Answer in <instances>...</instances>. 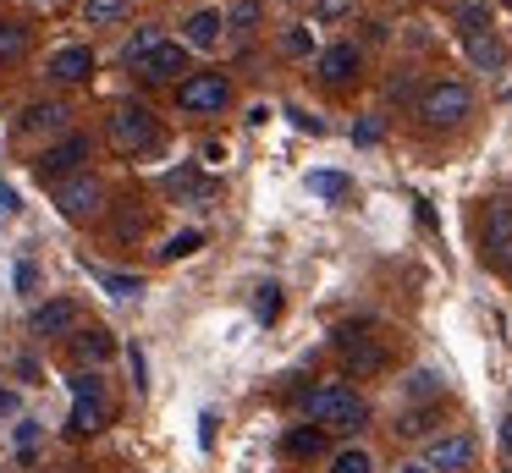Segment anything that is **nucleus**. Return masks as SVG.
Masks as SVG:
<instances>
[{"label":"nucleus","instance_id":"nucleus-39","mask_svg":"<svg viewBox=\"0 0 512 473\" xmlns=\"http://www.w3.org/2000/svg\"><path fill=\"white\" fill-rule=\"evenodd\" d=\"M12 407H17V396L6 391V385H0V413H12Z\"/></svg>","mask_w":512,"mask_h":473},{"label":"nucleus","instance_id":"nucleus-2","mask_svg":"<svg viewBox=\"0 0 512 473\" xmlns=\"http://www.w3.org/2000/svg\"><path fill=\"white\" fill-rule=\"evenodd\" d=\"M105 138L122 154H149L160 143V127H155V116H149V105H116L111 116H105Z\"/></svg>","mask_w":512,"mask_h":473},{"label":"nucleus","instance_id":"nucleus-30","mask_svg":"<svg viewBox=\"0 0 512 473\" xmlns=\"http://www.w3.org/2000/svg\"><path fill=\"white\" fill-rule=\"evenodd\" d=\"M281 50H287V55H314V33L298 22V28H287V33H281Z\"/></svg>","mask_w":512,"mask_h":473},{"label":"nucleus","instance_id":"nucleus-16","mask_svg":"<svg viewBox=\"0 0 512 473\" xmlns=\"http://www.w3.org/2000/svg\"><path fill=\"white\" fill-rule=\"evenodd\" d=\"M463 50H468V61L479 66V72H501L507 66V44L496 39V33H463Z\"/></svg>","mask_w":512,"mask_h":473},{"label":"nucleus","instance_id":"nucleus-10","mask_svg":"<svg viewBox=\"0 0 512 473\" xmlns=\"http://www.w3.org/2000/svg\"><path fill=\"white\" fill-rule=\"evenodd\" d=\"M28 330H34V336H72V330H78V303H72V297H50V303H39L34 314H28Z\"/></svg>","mask_w":512,"mask_h":473},{"label":"nucleus","instance_id":"nucleus-34","mask_svg":"<svg viewBox=\"0 0 512 473\" xmlns=\"http://www.w3.org/2000/svg\"><path fill=\"white\" fill-rule=\"evenodd\" d=\"M402 435H424V429H430V413H402Z\"/></svg>","mask_w":512,"mask_h":473},{"label":"nucleus","instance_id":"nucleus-14","mask_svg":"<svg viewBox=\"0 0 512 473\" xmlns=\"http://www.w3.org/2000/svg\"><path fill=\"white\" fill-rule=\"evenodd\" d=\"M358 66H364V50L347 44V39L331 44V50H320V77H325V83H353Z\"/></svg>","mask_w":512,"mask_h":473},{"label":"nucleus","instance_id":"nucleus-35","mask_svg":"<svg viewBox=\"0 0 512 473\" xmlns=\"http://www.w3.org/2000/svg\"><path fill=\"white\" fill-rule=\"evenodd\" d=\"M353 138H358V143H380V121H358Z\"/></svg>","mask_w":512,"mask_h":473},{"label":"nucleus","instance_id":"nucleus-6","mask_svg":"<svg viewBox=\"0 0 512 473\" xmlns=\"http://www.w3.org/2000/svg\"><path fill=\"white\" fill-rule=\"evenodd\" d=\"M56 204H61V215H67V220H94V215L105 209L100 176H94V171H78V176H67V182H56Z\"/></svg>","mask_w":512,"mask_h":473},{"label":"nucleus","instance_id":"nucleus-42","mask_svg":"<svg viewBox=\"0 0 512 473\" xmlns=\"http://www.w3.org/2000/svg\"><path fill=\"white\" fill-rule=\"evenodd\" d=\"M507 6H512V0H507Z\"/></svg>","mask_w":512,"mask_h":473},{"label":"nucleus","instance_id":"nucleus-32","mask_svg":"<svg viewBox=\"0 0 512 473\" xmlns=\"http://www.w3.org/2000/svg\"><path fill=\"white\" fill-rule=\"evenodd\" d=\"M17 451H23V457H34V451H39V424H34V418L17 424Z\"/></svg>","mask_w":512,"mask_h":473},{"label":"nucleus","instance_id":"nucleus-41","mask_svg":"<svg viewBox=\"0 0 512 473\" xmlns=\"http://www.w3.org/2000/svg\"><path fill=\"white\" fill-rule=\"evenodd\" d=\"M501 473H512V468H501Z\"/></svg>","mask_w":512,"mask_h":473},{"label":"nucleus","instance_id":"nucleus-26","mask_svg":"<svg viewBox=\"0 0 512 473\" xmlns=\"http://www.w3.org/2000/svg\"><path fill=\"white\" fill-rule=\"evenodd\" d=\"M226 28H232V33H254L259 28V0H232V6H226Z\"/></svg>","mask_w":512,"mask_h":473},{"label":"nucleus","instance_id":"nucleus-23","mask_svg":"<svg viewBox=\"0 0 512 473\" xmlns=\"http://www.w3.org/2000/svg\"><path fill=\"white\" fill-rule=\"evenodd\" d=\"M122 17H127V0H83V22L89 28H111Z\"/></svg>","mask_w":512,"mask_h":473},{"label":"nucleus","instance_id":"nucleus-19","mask_svg":"<svg viewBox=\"0 0 512 473\" xmlns=\"http://www.w3.org/2000/svg\"><path fill=\"white\" fill-rule=\"evenodd\" d=\"M28 44H34V33L23 28V22H0V66H12L28 55Z\"/></svg>","mask_w":512,"mask_h":473},{"label":"nucleus","instance_id":"nucleus-37","mask_svg":"<svg viewBox=\"0 0 512 473\" xmlns=\"http://www.w3.org/2000/svg\"><path fill=\"white\" fill-rule=\"evenodd\" d=\"M34 281H39L34 264H17V286H23V292H34Z\"/></svg>","mask_w":512,"mask_h":473},{"label":"nucleus","instance_id":"nucleus-31","mask_svg":"<svg viewBox=\"0 0 512 473\" xmlns=\"http://www.w3.org/2000/svg\"><path fill=\"white\" fill-rule=\"evenodd\" d=\"M314 17H320V22H342V17H353V0H314Z\"/></svg>","mask_w":512,"mask_h":473},{"label":"nucleus","instance_id":"nucleus-13","mask_svg":"<svg viewBox=\"0 0 512 473\" xmlns=\"http://www.w3.org/2000/svg\"><path fill=\"white\" fill-rule=\"evenodd\" d=\"M56 83H83V77L94 72V50L89 44H61L56 55H50V66H45Z\"/></svg>","mask_w":512,"mask_h":473},{"label":"nucleus","instance_id":"nucleus-5","mask_svg":"<svg viewBox=\"0 0 512 473\" xmlns=\"http://www.w3.org/2000/svg\"><path fill=\"white\" fill-rule=\"evenodd\" d=\"M226 99H232V83L221 72H193L177 83V105L188 116H215V110H226Z\"/></svg>","mask_w":512,"mask_h":473},{"label":"nucleus","instance_id":"nucleus-7","mask_svg":"<svg viewBox=\"0 0 512 473\" xmlns=\"http://www.w3.org/2000/svg\"><path fill=\"white\" fill-rule=\"evenodd\" d=\"M479 242H485V259L496 264V270H512V198H490Z\"/></svg>","mask_w":512,"mask_h":473},{"label":"nucleus","instance_id":"nucleus-3","mask_svg":"<svg viewBox=\"0 0 512 473\" xmlns=\"http://www.w3.org/2000/svg\"><path fill=\"white\" fill-rule=\"evenodd\" d=\"M468 110H474V94H468V83H457V77H441V83H430L419 94V116L430 121V127H457Z\"/></svg>","mask_w":512,"mask_h":473},{"label":"nucleus","instance_id":"nucleus-9","mask_svg":"<svg viewBox=\"0 0 512 473\" xmlns=\"http://www.w3.org/2000/svg\"><path fill=\"white\" fill-rule=\"evenodd\" d=\"M424 468H441V473L474 468V440L468 435H435L430 446H424Z\"/></svg>","mask_w":512,"mask_h":473},{"label":"nucleus","instance_id":"nucleus-17","mask_svg":"<svg viewBox=\"0 0 512 473\" xmlns=\"http://www.w3.org/2000/svg\"><path fill=\"white\" fill-rule=\"evenodd\" d=\"M160 44H166V28H160V22H144V28H138L133 39L122 44V61L133 66V72H144V61L160 50Z\"/></svg>","mask_w":512,"mask_h":473},{"label":"nucleus","instance_id":"nucleus-12","mask_svg":"<svg viewBox=\"0 0 512 473\" xmlns=\"http://www.w3.org/2000/svg\"><path fill=\"white\" fill-rule=\"evenodd\" d=\"M226 33H232V28H226V11H215V6L193 11V17L182 22V44H188V50H215Z\"/></svg>","mask_w":512,"mask_h":473},{"label":"nucleus","instance_id":"nucleus-33","mask_svg":"<svg viewBox=\"0 0 512 473\" xmlns=\"http://www.w3.org/2000/svg\"><path fill=\"white\" fill-rule=\"evenodd\" d=\"M435 391H441V374H435V369L413 374V396H435Z\"/></svg>","mask_w":512,"mask_h":473},{"label":"nucleus","instance_id":"nucleus-11","mask_svg":"<svg viewBox=\"0 0 512 473\" xmlns=\"http://www.w3.org/2000/svg\"><path fill=\"white\" fill-rule=\"evenodd\" d=\"M336 347H342V358H347V369H353V374H380V369H386V347H380L375 336L342 330V336H336Z\"/></svg>","mask_w":512,"mask_h":473},{"label":"nucleus","instance_id":"nucleus-8","mask_svg":"<svg viewBox=\"0 0 512 473\" xmlns=\"http://www.w3.org/2000/svg\"><path fill=\"white\" fill-rule=\"evenodd\" d=\"M89 160V132H67L61 143H50L45 154L34 160L39 176H50V182H67V176H78V165Z\"/></svg>","mask_w":512,"mask_h":473},{"label":"nucleus","instance_id":"nucleus-4","mask_svg":"<svg viewBox=\"0 0 512 473\" xmlns=\"http://www.w3.org/2000/svg\"><path fill=\"white\" fill-rule=\"evenodd\" d=\"M105 418H111L105 380L94 369L72 374V429H78V435H94V429H105Z\"/></svg>","mask_w":512,"mask_h":473},{"label":"nucleus","instance_id":"nucleus-1","mask_svg":"<svg viewBox=\"0 0 512 473\" xmlns=\"http://www.w3.org/2000/svg\"><path fill=\"white\" fill-rule=\"evenodd\" d=\"M303 407H309V418L320 429H364L369 424V407H364V396H353L347 385H314L309 396H303Z\"/></svg>","mask_w":512,"mask_h":473},{"label":"nucleus","instance_id":"nucleus-36","mask_svg":"<svg viewBox=\"0 0 512 473\" xmlns=\"http://www.w3.org/2000/svg\"><path fill=\"white\" fill-rule=\"evenodd\" d=\"M287 116H292V121H298V127H303V132H325V121H320V116H303V110H287Z\"/></svg>","mask_w":512,"mask_h":473},{"label":"nucleus","instance_id":"nucleus-40","mask_svg":"<svg viewBox=\"0 0 512 473\" xmlns=\"http://www.w3.org/2000/svg\"><path fill=\"white\" fill-rule=\"evenodd\" d=\"M402 473H430V468H424V462H408V468H402Z\"/></svg>","mask_w":512,"mask_h":473},{"label":"nucleus","instance_id":"nucleus-22","mask_svg":"<svg viewBox=\"0 0 512 473\" xmlns=\"http://www.w3.org/2000/svg\"><path fill=\"white\" fill-rule=\"evenodd\" d=\"M72 352H78V363H105L111 358V336L105 330H83V336H72Z\"/></svg>","mask_w":512,"mask_h":473},{"label":"nucleus","instance_id":"nucleus-27","mask_svg":"<svg viewBox=\"0 0 512 473\" xmlns=\"http://www.w3.org/2000/svg\"><path fill=\"white\" fill-rule=\"evenodd\" d=\"M457 22H463V33H485L490 28V6L485 0H463V6H457Z\"/></svg>","mask_w":512,"mask_h":473},{"label":"nucleus","instance_id":"nucleus-18","mask_svg":"<svg viewBox=\"0 0 512 473\" xmlns=\"http://www.w3.org/2000/svg\"><path fill=\"white\" fill-rule=\"evenodd\" d=\"M72 110L61 105V99H34V105L23 110V132H61L67 127Z\"/></svg>","mask_w":512,"mask_h":473},{"label":"nucleus","instance_id":"nucleus-29","mask_svg":"<svg viewBox=\"0 0 512 473\" xmlns=\"http://www.w3.org/2000/svg\"><path fill=\"white\" fill-rule=\"evenodd\" d=\"M254 314H259V319H276V314H281V286H276V281L254 286Z\"/></svg>","mask_w":512,"mask_h":473},{"label":"nucleus","instance_id":"nucleus-15","mask_svg":"<svg viewBox=\"0 0 512 473\" xmlns=\"http://www.w3.org/2000/svg\"><path fill=\"white\" fill-rule=\"evenodd\" d=\"M177 72H188V44H160L155 55L144 61V77L149 83H177Z\"/></svg>","mask_w":512,"mask_h":473},{"label":"nucleus","instance_id":"nucleus-38","mask_svg":"<svg viewBox=\"0 0 512 473\" xmlns=\"http://www.w3.org/2000/svg\"><path fill=\"white\" fill-rule=\"evenodd\" d=\"M501 446H507V451H512V413H507V418H501Z\"/></svg>","mask_w":512,"mask_h":473},{"label":"nucleus","instance_id":"nucleus-20","mask_svg":"<svg viewBox=\"0 0 512 473\" xmlns=\"http://www.w3.org/2000/svg\"><path fill=\"white\" fill-rule=\"evenodd\" d=\"M89 275H94V281H100L111 297H138V292H144V281H138V275H127V270H105V264H89Z\"/></svg>","mask_w":512,"mask_h":473},{"label":"nucleus","instance_id":"nucleus-24","mask_svg":"<svg viewBox=\"0 0 512 473\" xmlns=\"http://www.w3.org/2000/svg\"><path fill=\"white\" fill-rule=\"evenodd\" d=\"M331 473H375V457L364 446H342L331 451Z\"/></svg>","mask_w":512,"mask_h":473},{"label":"nucleus","instance_id":"nucleus-25","mask_svg":"<svg viewBox=\"0 0 512 473\" xmlns=\"http://www.w3.org/2000/svg\"><path fill=\"white\" fill-rule=\"evenodd\" d=\"M309 193H320V198H347V193H353V182H347L342 171H309Z\"/></svg>","mask_w":512,"mask_h":473},{"label":"nucleus","instance_id":"nucleus-21","mask_svg":"<svg viewBox=\"0 0 512 473\" xmlns=\"http://www.w3.org/2000/svg\"><path fill=\"white\" fill-rule=\"evenodd\" d=\"M325 451V429L320 424H298L287 435V457H320Z\"/></svg>","mask_w":512,"mask_h":473},{"label":"nucleus","instance_id":"nucleus-28","mask_svg":"<svg viewBox=\"0 0 512 473\" xmlns=\"http://www.w3.org/2000/svg\"><path fill=\"white\" fill-rule=\"evenodd\" d=\"M204 248V231H177V237L160 248V259H188V253H199Z\"/></svg>","mask_w":512,"mask_h":473}]
</instances>
